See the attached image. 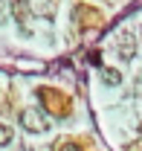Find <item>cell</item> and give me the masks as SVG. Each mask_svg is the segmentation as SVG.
<instances>
[{
  "label": "cell",
  "instance_id": "52a82bcc",
  "mask_svg": "<svg viewBox=\"0 0 142 151\" xmlns=\"http://www.w3.org/2000/svg\"><path fill=\"white\" fill-rule=\"evenodd\" d=\"M55 151H81V145H75V142H58Z\"/></svg>",
  "mask_w": 142,
  "mask_h": 151
},
{
  "label": "cell",
  "instance_id": "3957f363",
  "mask_svg": "<svg viewBox=\"0 0 142 151\" xmlns=\"http://www.w3.org/2000/svg\"><path fill=\"white\" fill-rule=\"evenodd\" d=\"M38 93H41V99H44L47 105H52L58 113L67 111V102H64V96H61V93H55V90H38Z\"/></svg>",
  "mask_w": 142,
  "mask_h": 151
},
{
  "label": "cell",
  "instance_id": "8992f818",
  "mask_svg": "<svg viewBox=\"0 0 142 151\" xmlns=\"http://www.w3.org/2000/svg\"><path fill=\"white\" fill-rule=\"evenodd\" d=\"M9 142H12V128L0 125V145H9Z\"/></svg>",
  "mask_w": 142,
  "mask_h": 151
},
{
  "label": "cell",
  "instance_id": "5b68a950",
  "mask_svg": "<svg viewBox=\"0 0 142 151\" xmlns=\"http://www.w3.org/2000/svg\"><path fill=\"white\" fill-rule=\"evenodd\" d=\"M102 81H105V84H119V81H122V73L105 67V70H102Z\"/></svg>",
  "mask_w": 142,
  "mask_h": 151
},
{
  "label": "cell",
  "instance_id": "277c9868",
  "mask_svg": "<svg viewBox=\"0 0 142 151\" xmlns=\"http://www.w3.org/2000/svg\"><path fill=\"white\" fill-rule=\"evenodd\" d=\"M12 12H15L18 23H26V18H29V9H26V3H23V0H15V3H12Z\"/></svg>",
  "mask_w": 142,
  "mask_h": 151
},
{
  "label": "cell",
  "instance_id": "7a4b0ae2",
  "mask_svg": "<svg viewBox=\"0 0 142 151\" xmlns=\"http://www.w3.org/2000/svg\"><path fill=\"white\" fill-rule=\"evenodd\" d=\"M116 50H119V55H122L125 61H131L133 52H136V38H133V35H122L119 44H116Z\"/></svg>",
  "mask_w": 142,
  "mask_h": 151
},
{
  "label": "cell",
  "instance_id": "6da1fadb",
  "mask_svg": "<svg viewBox=\"0 0 142 151\" xmlns=\"http://www.w3.org/2000/svg\"><path fill=\"white\" fill-rule=\"evenodd\" d=\"M18 119H20V125H23V131H32V134H44L47 131V119H44V113L35 111V108H23Z\"/></svg>",
  "mask_w": 142,
  "mask_h": 151
}]
</instances>
